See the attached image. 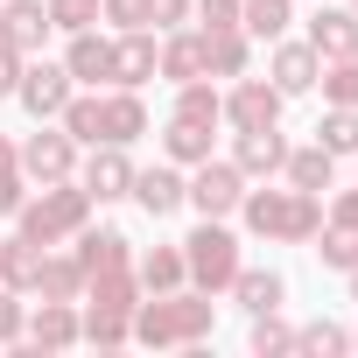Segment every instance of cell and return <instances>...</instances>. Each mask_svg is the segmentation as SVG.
Segmentation results:
<instances>
[{"label":"cell","instance_id":"cell-22","mask_svg":"<svg viewBox=\"0 0 358 358\" xmlns=\"http://www.w3.org/2000/svg\"><path fill=\"white\" fill-rule=\"evenodd\" d=\"M225 295H232L246 316H267V309H281V302H288V281H281L274 267H239Z\"/></svg>","mask_w":358,"mask_h":358},{"label":"cell","instance_id":"cell-33","mask_svg":"<svg viewBox=\"0 0 358 358\" xmlns=\"http://www.w3.org/2000/svg\"><path fill=\"white\" fill-rule=\"evenodd\" d=\"M316 148H330V155H358V106H330V113L316 120Z\"/></svg>","mask_w":358,"mask_h":358},{"label":"cell","instance_id":"cell-8","mask_svg":"<svg viewBox=\"0 0 358 358\" xmlns=\"http://www.w3.org/2000/svg\"><path fill=\"white\" fill-rule=\"evenodd\" d=\"M78 183H85L92 204H120V197L134 190V155H127L120 141H99V148L78 162Z\"/></svg>","mask_w":358,"mask_h":358},{"label":"cell","instance_id":"cell-40","mask_svg":"<svg viewBox=\"0 0 358 358\" xmlns=\"http://www.w3.org/2000/svg\"><path fill=\"white\" fill-rule=\"evenodd\" d=\"M22 330H29V309L15 302L8 281H0V344H22Z\"/></svg>","mask_w":358,"mask_h":358},{"label":"cell","instance_id":"cell-37","mask_svg":"<svg viewBox=\"0 0 358 358\" xmlns=\"http://www.w3.org/2000/svg\"><path fill=\"white\" fill-rule=\"evenodd\" d=\"M50 22H57V36L99 29V0H50Z\"/></svg>","mask_w":358,"mask_h":358},{"label":"cell","instance_id":"cell-45","mask_svg":"<svg viewBox=\"0 0 358 358\" xmlns=\"http://www.w3.org/2000/svg\"><path fill=\"white\" fill-rule=\"evenodd\" d=\"M22 64H29V57H15L8 43H0V99H15V85H22Z\"/></svg>","mask_w":358,"mask_h":358},{"label":"cell","instance_id":"cell-23","mask_svg":"<svg viewBox=\"0 0 358 358\" xmlns=\"http://www.w3.org/2000/svg\"><path fill=\"white\" fill-rule=\"evenodd\" d=\"M134 274H141V295H169V288L190 281L183 246H148V253H134Z\"/></svg>","mask_w":358,"mask_h":358},{"label":"cell","instance_id":"cell-48","mask_svg":"<svg viewBox=\"0 0 358 358\" xmlns=\"http://www.w3.org/2000/svg\"><path fill=\"white\" fill-rule=\"evenodd\" d=\"M351 351H358V330H351Z\"/></svg>","mask_w":358,"mask_h":358},{"label":"cell","instance_id":"cell-44","mask_svg":"<svg viewBox=\"0 0 358 358\" xmlns=\"http://www.w3.org/2000/svg\"><path fill=\"white\" fill-rule=\"evenodd\" d=\"M323 218H330V225H351V232H358V190H337Z\"/></svg>","mask_w":358,"mask_h":358},{"label":"cell","instance_id":"cell-19","mask_svg":"<svg viewBox=\"0 0 358 358\" xmlns=\"http://www.w3.org/2000/svg\"><path fill=\"white\" fill-rule=\"evenodd\" d=\"M155 78H169V85L211 78V71H204V36H197V29H169V36H162V57H155Z\"/></svg>","mask_w":358,"mask_h":358},{"label":"cell","instance_id":"cell-46","mask_svg":"<svg viewBox=\"0 0 358 358\" xmlns=\"http://www.w3.org/2000/svg\"><path fill=\"white\" fill-rule=\"evenodd\" d=\"M8 169H22V155H15V141H8V134H0V176H8Z\"/></svg>","mask_w":358,"mask_h":358},{"label":"cell","instance_id":"cell-49","mask_svg":"<svg viewBox=\"0 0 358 358\" xmlns=\"http://www.w3.org/2000/svg\"><path fill=\"white\" fill-rule=\"evenodd\" d=\"M351 15H358V0H351Z\"/></svg>","mask_w":358,"mask_h":358},{"label":"cell","instance_id":"cell-18","mask_svg":"<svg viewBox=\"0 0 358 358\" xmlns=\"http://www.w3.org/2000/svg\"><path fill=\"white\" fill-rule=\"evenodd\" d=\"M36 351H71L78 344V302H50V295H36V316H29V330H22Z\"/></svg>","mask_w":358,"mask_h":358},{"label":"cell","instance_id":"cell-21","mask_svg":"<svg viewBox=\"0 0 358 358\" xmlns=\"http://www.w3.org/2000/svg\"><path fill=\"white\" fill-rule=\"evenodd\" d=\"M99 113H106V141H120V148H134V141L148 134V106H141L134 85H113V92L99 99Z\"/></svg>","mask_w":358,"mask_h":358},{"label":"cell","instance_id":"cell-39","mask_svg":"<svg viewBox=\"0 0 358 358\" xmlns=\"http://www.w3.org/2000/svg\"><path fill=\"white\" fill-rule=\"evenodd\" d=\"M190 15H197L204 36L211 29H239V0H190Z\"/></svg>","mask_w":358,"mask_h":358},{"label":"cell","instance_id":"cell-20","mask_svg":"<svg viewBox=\"0 0 358 358\" xmlns=\"http://www.w3.org/2000/svg\"><path fill=\"white\" fill-rule=\"evenodd\" d=\"M197 36H204V29H197ZM204 71H211V78H246V71H253V36H246V29H211V36H204Z\"/></svg>","mask_w":358,"mask_h":358},{"label":"cell","instance_id":"cell-30","mask_svg":"<svg viewBox=\"0 0 358 358\" xmlns=\"http://www.w3.org/2000/svg\"><path fill=\"white\" fill-rule=\"evenodd\" d=\"M78 302H92V309H134V302H141V274H134V267H113V274H92Z\"/></svg>","mask_w":358,"mask_h":358},{"label":"cell","instance_id":"cell-28","mask_svg":"<svg viewBox=\"0 0 358 358\" xmlns=\"http://www.w3.org/2000/svg\"><path fill=\"white\" fill-rule=\"evenodd\" d=\"M78 344H99V351H113V344H134V309H78Z\"/></svg>","mask_w":358,"mask_h":358},{"label":"cell","instance_id":"cell-5","mask_svg":"<svg viewBox=\"0 0 358 358\" xmlns=\"http://www.w3.org/2000/svg\"><path fill=\"white\" fill-rule=\"evenodd\" d=\"M239 197H246V176L232 169V155H204L183 176V204H197V218H232Z\"/></svg>","mask_w":358,"mask_h":358},{"label":"cell","instance_id":"cell-27","mask_svg":"<svg viewBox=\"0 0 358 358\" xmlns=\"http://www.w3.org/2000/svg\"><path fill=\"white\" fill-rule=\"evenodd\" d=\"M36 295H50V302H78V295H85V267H78V253H57V246H43Z\"/></svg>","mask_w":358,"mask_h":358},{"label":"cell","instance_id":"cell-38","mask_svg":"<svg viewBox=\"0 0 358 358\" xmlns=\"http://www.w3.org/2000/svg\"><path fill=\"white\" fill-rule=\"evenodd\" d=\"M295 351H323V358H330V351H351V330H337V323H302V330H295Z\"/></svg>","mask_w":358,"mask_h":358},{"label":"cell","instance_id":"cell-24","mask_svg":"<svg viewBox=\"0 0 358 358\" xmlns=\"http://www.w3.org/2000/svg\"><path fill=\"white\" fill-rule=\"evenodd\" d=\"M281 176H288L295 190H316V197H323V190L337 183V155H330V148H316V141H309V148H288Z\"/></svg>","mask_w":358,"mask_h":358},{"label":"cell","instance_id":"cell-32","mask_svg":"<svg viewBox=\"0 0 358 358\" xmlns=\"http://www.w3.org/2000/svg\"><path fill=\"white\" fill-rule=\"evenodd\" d=\"M288 0H239V29L253 36V43H274V36H288Z\"/></svg>","mask_w":358,"mask_h":358},{"label":"cell","instance_id":"cell-43","mask_svg":"<svg viewBox=\"0 0 358 358\" xmlns=\"http://www.w3.org/2000/svg\"><path fill=\"white\" fill-rule=\"evenodd\" d=\"M22 197H29V176H22V169H8V176H0V218H15V211H22Z\"/></svg>","mask_w":358,"mask_h":358},{"label":"cell","instance_id":"cell-2","mask_svg":"<svg viewBox=\"0 0 358 358\" xmlns=\"http://www.w3.org/2000/svg\"><path fill=\"white\" fill-rule=\"evenodd\" d=\"M253 239H274V246H302V239H316L323 232V197L316 190H295V183H267V190H253L246 183V197H239V211H232Z\"/></svg>","mask_w":358,"mask_h":358},{"label":"cell","instance_id":"cell-41","mask_svg":"<svg viewBox=\"0 0 358 358\" xmlns=\"http://www.w3.org/2000/svg\"><path fill=\"white\" fill-rule=\"evenodd\" d=\"M99 22H113V29H148V0H99Z\"/></svg>","mask_w":358,"mask_h":358},{"label":"cell","instance_id":"cell-26","mask_svg":"<svg viewBox=\"0 0 358 358\" xmlns=\"http://www.w3.org/2000/svg\"><path fill=\"white\" fill-rule=\"evenodd\" d=\"M99 99H106V92L85 85V92H71V106L57 113V127H64L78 148H99V141H106V113H99Z\"/></svg>","mask_w":358,"mask_h":358},{"label":"cell","instance_id":"cell-3","mask_svg":"<svg viewBox=\"0 0 358 358\" xmlns=\"http://www.w3.org/2000/svg\"><path fill=\"white\" fill-rule=\"evenodd\" d=\"M92 197H85V183L78 176H64V183H36L29 197H22V211H15V232H29L36 246H64V239H78L85 225H92Z\"/></svg>","mask_w":358,"mask_h":358},{"label":"cell","instance_id":"cell-34","mask_svg":"<svg viewBox=\"0 0 358 358\" xmlns=\"http://www.w3.org/2000/svg\"><path fill=\"white\" fill-rule=\"evenodd\" d=\"M246 344H253V358H288L295 351V330L281 323V309H267V316H253V337Z\"/></svg>","mask_w":358,"mask_h":358},{"label":"cell","instance_id":"cell-25","mask_svg":"<svg viewBox=\"0 0 358 358\" xmlns=\"http://www.w3.org/2000/svg\"><path fill=\"white\" fill-rule=\"evenodd\" d=\"M36 274H43V246H36L29 232L0 239V281H8L15 295H36Z\"/></svg>","mask_w":358,"mask_h":358},{"label":"cell","instance_id":"cell-31","mask_svg":"<svg viewBox=\"0 0 358 358\" xmlns=\"http://www.w3.org/2000/svg\"><path fill=\"white\" fill-rule=\"evenodd\" d=\"M176 120H204V127H218V120H225V92H218L211 78L176 85Z\"/></svg>","mask_w":358,"mask_h":358},{"label":"cell","instance_id":"cell-13","mask_svg":"<svg viewBox=\"0 0 358 358\" xmlns=\"http://www.w3.org/2000/svg\"><path fill=\"white\" fill-rule=\"evenodd\" d=\"M64 71H71V85H113V36H99V29H78L71 43H64Z\"/></svg>","mask_w":358,"mask_h":358},{"label":"cell","instance_id":"cell-6","mask_svg":"<svg viewBox=\"0 0 358 358\" xmlns=\"http://www.w3.org/2000/svg\"><path fill=\"white\" fill-rule=\"evenodd\" d=\"M71 92H78V85H71L64 57H57V64H50V57H29V64H22V85H15V99H22V113H29L36 127H43V120H57V113L71 106Z\"/></svg>","mask_w":358,"mask_h":358},{"label":"cell","instance_id":"cell-35","mask_svg":"<svg viewBox=\"0 0 358 358\" xmlns=\"http://www.w3.org/2000/svg\"><path fill=\"white\" fill-rule=\"evenodd\" d=\"M316 85H323V99H330V106H358V50H351V57H330Z\"/></svg>","mask_w":358,"mask_h":358},{"label":"cell","instance_id":"cell-29","mask_svg":"<svg viewBox=\"0 0 358 358\" xmlns=\"http://www.w3.org/2000/svg\"><path fill=\"white\" fill-rule=\"evenodd\" d=\"M162 155H169L176 169H197V162L211 155V127H204V120H176V113H169V127H162Z\"/></svg>","mask_w":358,"mask_h":358},{"label":"cell","instance_id":"cell-1","mask_svg":"<svg viewBox=\"0 0 358 358\" xmlns=\"http://www.w3.org/2000/svg\"><path fill=\"white\" fill-rule=\"evenodd\" d=\"M211 323H218V295H204V288H190V281L169 288V295H141V302H134V344H148V351L204 344Z\"/></svg>","mask_w":358,"mask_h":358},{"label":"cell","instance_id":"cell-36","mask_svg":"<svg viewBox=\"0 0 358 358\" xmlns=\"http://www.w3.org/2000/svg\"><path fill=\"white\" fill-rule=\"evenodd\" d=\"M316 239H323V246H316V253H323V267H337V274H351V267H358V232H351V225H330V218H323V232H316Z\"/></svg>","mask_w":358,"mask_h":358},{"label":"cell","instance_id":"cell-17","mask_svg":"<svg viewBox=\"0 0 358 358\" xmlns=\"http://www.w3.org/2000/svg\"><path fill=\"white\" fill-rule=\"evenodd\" d=\"M78 267H85V281L92 274H113V267H134V239L120 225H85L78 232Z\"/></svg>","mask_w":358,"mask_h":358},{"label":"cell","instance_id":"cell-9","mask_svg":"<svg viewBox=\"0 0 358 358\" xmlns=\"http://www.w3.org/2000/svg\"><path fill=\"white\" fill-rule=\"evenodd\" d=\"M50 36H57L50 0H0V43H8L15 57H43Z\"/></svg>","mask_w":358,"mask_h":358},{"label":"cell","instance_id":"cell-10","mask_svg":"<svg viewBox=\"0 0 358 358\" xmlns=\"http://www.w3.org/2000/svg\"><path fill=\"white\" fill-rule=\"evenodd\" d=\"M281 92L267 85V78H232V92H225V127L232 134H246V127H281Z\"/></svg>","mask_w":358,"mask_h":358},{"label":"cell","instance_id":"cell-4","mask_svg":"<svg viewBox=\"0 0 358 358\" xmlns=\"http://www.w3.org/2000/svg\"><path fill=\"white\" fill-rule=\"evenodd\" d=\"M176 246H183L190 288H204V295H225V288H232V274L246 267V260H239V239L225 232V218H204L190 239H176Z\"/></svg>","mask_w":358,"mask_h":358},{"label":"cell","instance_id":"cell-42","mask_svg":"<svg viewBox=\"0 0 358 358\" xmlns=\"http://www.w3.org/2000/svg\"><path fill=\"white\" fill-rule=\"evenodd\" d=\"M190 22V0H148V29L169 36V29H183Z\"/></svg>","mask_w":358,"mask_h":358},{"label":"cell","instance_id":"cell-15","mask_svg":"<svg viewBox=\"0 0 358 358\" xmlns=\"http://www.w3.org/2000/svg\"><path fill=\"white\" fill-rule=\"evenodd\" d=\"M302 43H309L323 64H330V57H351V50H358V15H351V8H330V0H316V15H309V36H302Z\"/></svg>","mask_w":358,"mask_h":358},{"label":"cell","instance_id":"cell-14","mask_svg":"<svg viewBox=\"0 0 358 358\" xmlns=\"http://www.w3.org/2000/svg\"><path fill=\"white\" fill-rule=\"evenodd\" d=\"M148 218H169V211H183V169L176 162H155V169H134V190H127Z\"/></svg>","mask_w":358,"mask_h":358},{"label":"cell","instance_id":"cell-11","mask_svg":"<svg viewBox=\"0 0 358 358\" xmlns=\"http://www.w3.org/2000/svg\"><path fill=\"white\" fill-rule=\"evenodd\" d=\"M316 78H323V57H316L309 43H288V36H274V57H267V85H274L281 99H302V92H316Z\"/></svg>","mask_w":358,"mask_h":358},{"label":"cell","instance_id":"cell-47","mask_svg":"<svg viewBox=\"0 0 358 358\" xmlns=\"http://www.w3.org/2000/svg\"><path fill=\"white\" fill-rule=\"evenodd\" d=\"M351 302H358V267H351Z\"/></svg>","mask_w":358,"mask_h":358},{"label":"cell","instance_id":"cell-12","mask_svg":"<svg viewBox=\"0 0 358 358\" xmlns=\"http://www.w3.org/2000/svg\"><path fill=\"white\" fill-rule=\"evenodd\" d=\"M281 162H288L281 127H246V134L232 141V169L246 176V183H274V176H281Z\"/></svg>","mask_w":358,"mask_h":358},{"label":"cell","instance_id":"cell-7","mask_svg":"<svg viewBox=\"0 0 358 358\" xmlns=\"http://www.w3.org/2000/svg\"><path fill=\"white\" fill-rule=\"evenodd\" d=\"M15 155H22V176H29V183H64V176H78V141H71L57 120H43V134H29Z\"/></svg>","mask_w":358,"mask_h":358},{"label":"cell","instance_id":"cell-16","mask_svg":"<svg viewBox=\"0 0 358 358\" xmlns=\"http://www.w3.org/2000/svg\"><path fill=\"white\" fill-rule=\"evenodd\" d=\"M155 57H162V43H155V29H120L113 36V85H148L155 78Z\"/></svg>","mask_w":358,"mask_h":358}]
</instances>
